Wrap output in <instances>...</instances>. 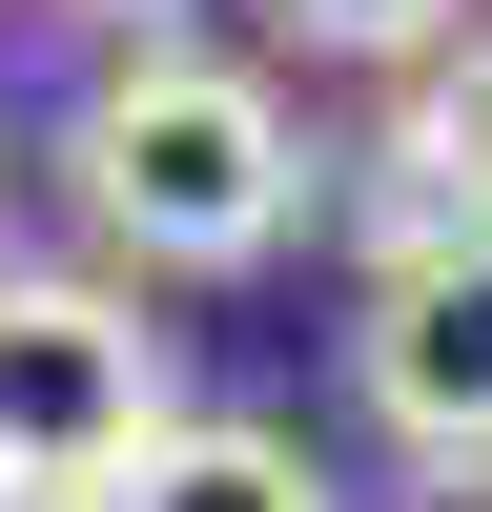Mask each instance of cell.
Instances as JSON below:
<instances>
[{
	"mask_svg": "<svg viewBox=\"0 0 492 512\" xmlns=\"http://www.w3.org/2000/svg\"><path fill=\"white\" fill-rule=\"evenodd\" d=\"M62 185H82V226H103L123 267L226 287V267H267V246L308 226V123H287L267 62L103 41V82H82V123H62Z\"/></svg>",
	"mask_w": 492,
	"mask_h": 512,
	"instance_id": "6da1fadb",
	"label": "cell"
},
{
	"mask_svg": "<svg viewBox=\"0 0 492 512\" xmlns=\"http://www.w3.org/2000/svg\"><path fill=\"white\" fill-rule=\"evenodd\" d=\"M185 431V369H164L144 287L103 267H0V492H123L144 451Z\"/></svg>",
	"mask_w": 492,
	"mask_h": 512,
	"instance_id": "7a4b0ae2",
	"label": "cell"
},
{
	"mask_svg": "<svg viewBox=\"0 0 492 512\" xmlns=\"http://www.w3.org/2000/svg\"><path fill=\"white\" fill-rule=\"evenodd\" d=\"M349 390H369V431H390L431 492L492 472V226H410V246H369Z\"/></svg>",
	"mask_w": 492,
	"mask_h": 512,
	"instance_id": "3957f363",
	"label": "cell"
},
{
	"mask_svg": "<svg viewBox=\"0 0 492 512\" xmlns=\"http://www.w3.org/2000/svg\"><path fill=\"white\" fill-rule=\"evenodd\" d=\"M492 226V21H451L431 62H390V144H369V246Z\"/></svg>",
	"mask_w": 492,
	"mask_h": 512,
	"instance_id": "277c9868",
	"label": "cell"
},
{
	"mask_svg": "<svg viewBox=\"0 0 492 512\" xmlns=\"http://www.w3.org/2000/svg\"><path fill=\"white\" fill-rule=\"evenodd\" d=\"M82 512H349V492H328L287 431H246V410H185L144 472H123V492H82Z\"/></svg>",
	"mask_w": 492,
	"mask_h": 512,
	"instance_id": "5b68a950",
	"label": "cell"
},
{
	"mask_svg": "<svg viewBox=\"0 0 492 512\" xmlns=\"http://www.w3.org/2000/svg\"><path fill=\"white\" fill-rule=\"evenodd\" d=\"M451 21H472V0H267V41H308V62H369V82H390V62H431Z\"/></svg>",
	"mask_w": 492,
	"mask_h": 512,
	"instance_id": "8992f818",
	"label": "cell"
},
{
	"mask_svg": "<svg viewBox=\"0 0 492 512\" xmlns=\"http://www.w3.org/2000/svg\"><path fill=\"white\" fill-rule=\"evenodd\" d=\"M62 21H103V41H185V0H62Z\"/></svg>",
	"mask_w": 492,
	"mask_h": 512,
	"instance_id": "52a82bcc",
	"label": "cell"
},
{
	"mask_svg": "<svg viewBox=\"0 0 492 512\" xmlns=\"http://www.w3.org/2000/svg\"><path fill=\"white\" fill-rule=\"evenodd\" d=\"M0 512H62V492H0Z\"/></svg>",
	"mask_w": 492,
	"mask_h": 512,
	"instance_id": "ba28073f",
	"label": "cell"
},
{
	"mask_svg": "<svg viewBox=\"0 0 492 512\" xmlns=\"http://www.w3.org/2000/svg\"><path fill=\"white\" fill-rule=\"evenodd\" d=\"M472 492H492V472H472Z\"/></svg>",
	"mask_w": 492,
	"mask_h": 512,
	"instance_id": "9c48e42d",
	"label": "cell"
}]
</instances>
